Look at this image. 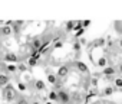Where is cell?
<instances>
[{"mask_svg": "<svg viewBox=\"0 0 122 104\" xmlns=\"http://www.w3.org/2000/svg\"><path fill=\"white\" fill-rule=\"evenodd\" d=\"M36 90H45V82L43 81H36Z\"/></svg>", "mask_w": 122, "mask_h": 104, "instance_id": "obj_10", "label": "cell"}, {"mask_svg": "<svg viewBox=\"0 0 122 104\" xmlns=\"http://www.w3.org/2000/svg\"><path fill=\"white\" fill-rule=\"evenodd\" d=\"M57 101L62 104H71V92H68L65 90L57 91Z\"/></svg>", "mask_w": 122, "mask_h": 104, "instance_id": "obj_2", "label": "cell"}, {"mask_svg": "<svg viewBox=\"0 0 122 104\" xmlns=\"http://www.w3.org/2000/svg\"><path fill=\"white\" fill-rule=\"evenodd\" d=\"M32 104H39V103H36V101H35V103H32Z\"/></svg>", "mask_w": 122, "mask_h": 104, "instance_id": "obj_24", "label": "cell"}, {"mask_svg": "<svg viewBox=\"0 0 122 104\" xmlns=\"http://www.w3.org/2000/svg\"><path fill=\"white\" fill-rule=\"evenodd\" d=\"M46 104H52V103H46Z\"/></svg>", "mask_w": 122, "mask_h": 104, "instance_id": "obj_25", "label": "cell"}, {"mask_svg": "<svg viewBox=\"0 0 122 104\" xmlns=\"http://www.w3.org/2000/svg\"><path fill=\"white\" fill-rule=\"evenodd\" d=\"M5 59L9 61V62H16V61L19 59V57H17L16 54H12V52H9V54L5 55Z\"/></svg>", "mask_w": 122, "mask_h": 104, "instance_id": "obj_4", "label": "cell"}, {"mask_svg": "<svg viewBox=\"0 0 122 104\" xmlns=\"http://www.w3.org/2000/svg\"><path fill=\"white\" fill-rule=\"evenodd\" d=\"M16 104H29V101H27L25 97H22V98H19V100H17V103H16Z\"/></svg>", "mask_w": 122, "mask_h": 104, "instance_id": "obj_14", "label": "cell"}, {"mask_svg": "<svg viewBox=\"0 0 122 104\" xmlns=\"http://www.w3.org/2000/svg\"><path fill=\"white\" fill-rule=\"evenodd\" d=\"M68 74H69V67H68V65L60 67L59 71H57V77H59L60 80H63L65 77H68Z\"/></svg>", "mask_w": 122, "mask_h": 104, "instance_id": "obj_3", "label": "cell"}, {"mask_svg": "<svg viewBox=\"0 0 122 104\" xmlns=\"http://www.w3.org/2000/svg\"><path fill=\"white\" fill-rule=\"evenodd\" d=\"M17 69H19V71H26V67H25V65H19Z\"/></svg>", "mask_w": 122, "mask_h": 104, "instance_id": "obj_19", "label": "cell"}, {"mask_svg": "<svg viewBox=\"0 0 122 104\" xmlns=\"http://www.w3.org/2000/svg\"><path fill=\"white\" fill-rule=\"evenodd\" d=\"M19 88H20V90L23 91V90H25V84H22V82H19Z\"/></svg>", "mask_w": 122, "mask_h": 104, "instance_id": "obj_21", "label": "cell"}, {"mask_svg": "<svg viewBox=\"0 0 122 104\" xmlns=\"http://www.w3.org/2000/svg\"><path fill=\"white\" fill-rule=\"evenodd\" d=\"M82 35H83V29H81V30L76 33V36H82Z\"/></svg>", "mask_w": 122, "mask_h": 104, "instance_id": "obj_20", "label": "cell"}, {"mask_svg": "<svg viewBox=\"0 0 122 104\" xmlns=\"http://www.w3.org/2000/svg\"><path fill=\"white\" fill-rule=\"evenodd\" d=\"M2 95H3V98L6 100V101H13V100H16V97H17V92H16V90H15V87L13 85H10V84H7L6 87H3V90H2Z\"/></svg>", "mask_w": 122, "mask_h": 104, "instance_id": "obj_1", "label": "cell"}, {"mask_svg": "<svg viewBox=\"0 0 122 104\" xmlns=\"http://www.w3.org/2000/svg\"><path fill=\"white\" fill-rule=\"evenodd\" d=\"M29 65H32V67H33V65H36V59L30 58V59H29Z\"/></svg>", "mask_w": 122, "mask_h": 104, "instance_id": "obj_18", "label": "cell"}, {"mask_svg": "<svg viewBox=\"0 0 122 104\" xmlns=\"http://www.w3.org/2000/svg\"><path fill=\"white\" fill-rule=\"evenodd\" d=\"M75 67H76L81 72H88V67H86L83 62H81V61H76V62H75Z\"/></svg>", "mask_w": 122, "mask_h": 104, "instance_id": "obj_5", "label": "cell"}, {"mask_svg": "<svg viewBox=\"0 0 122 104\" xmlns=\"http://www.w3.org/2000/svg\"><path fill=\"white\" fill-rule=\"evenodd\" d=\"M47 81H49L52 85H55V84H56V81H57V77H56V75H52V74H49V77H47Z\"/></svg>", "mask_w": 122, "mask_h": 104, "instance_id": "obj_7", "label": "cell"}, {"mask_svg": "<svg viewBox=\"0 0 122 104\" xmlns=\"http://www.w3.org/2000/svg\"><path fill=\"white\" fill-rule=\"evenodd\" d=\"M16 69H17V68H16L15 65H9V67H7V71H9V72H15Z\"/></svg>", "mask_w": 122, "mask_h": 104, "instance_id": "obj_17", "label": "cell"}, {"mask_svg": "<svg viewBox=\"0 0 122 104\" xmlns=\"http://www.w3.org/2000/svg\"><path fill=\"white\" fill-rule=\"evenodd\" d=\"M0 32H2L3 35H10V32H12V30H10V28H9V26H5V28H3L2 30H0Z\"/></svg>", "mask_w": 122, "mask_h": 104, "instance_id": "obj_13", "label": "cell"}, {"mask_svg": "<svg viewBox=\"0 0 122 104\" xmlns=\"http://www.w3.org/2000/svg\"><path fill=\"white\" fill-rule=\"evenodd\" d=\"M119 46H121V48H122V38H121V39H119Z\"/></svg>", "mask_w": 122, "mask_h": 104, "instance_id": "obj_22", "label": "cell"}, {"mask_svg": "<svg viewBox=\"0 0 122 104\" xmlns=\"http://www.w3.org/2000/svg\"><path fill=\"white\" fill-rule=\"evenodd\" d=\"M115 30L119 35H122V22H115Z\"/></svg>", "mask_w": 122, "mask_h": 104, "instance_id": "obj_8", "label": "cell"}, {"mask_svg": "<svg viewBox=\"0 0 122 104\" xmlns=\"http://www.w3.org/2000/svg\"><path fill=\"white\" fill-rule=\"evenodd\" d=\"M49 98L53 100V101H57V91H55V90L50 91V92H49Z\"/></svg>", "mask_w": 122, "mask_h": 104, "instance_id": "obj_9", "label": "cell"}, {"mask_svg": "<svg viewBox=\"0 0 122 104\" xmlns=\"http://www.w3.org/2000/svg\"><path fill=\"white\" fill-rule=\"evenodd\" d=\"M103 74L105 75H113L115 74V69L113 68H106V69H103Z\"/></svg>", "mask_w": 122, "mask_h": 104, "instance_id": "obj_11", "label": "cell"}, {"mask_svg": "<svg viewBox=\"0 0 122 104\" xmlns=\"http://www.w3.org/2000/svg\"><path fill=\"white\" fill-rule=\"evenodd\" d=\"M112 92H113V88H112V87H106V88L103 90V94H105V95H111Z\"/></svg>", "mask_w": 122, "mask_h": 104, "instance_id": "obj_12", "label": "cell"}, {"mask_svg": "<svg viewBox=\"0 0 122 104\" xmlns=\"http://www.w3.org/2000/svg\"><path fill=\"white\" fill-rule=\"evenodd\" d=\"M98 64H99V67H105V64H106V59H105V58H101Z\"/></svg>", "mask_w": 122, "mask_h": 104, "instance_id": "obj_16", "label": "cell"}, {"mask_svg": "<svg viewBox=\"0 0 122 104\" xmlns=\"http://www.w3.org/2000/svg\"><path fill=\"white\" fill-rule=\"evenodd\" d=\"M93 104H99V103H93Z\"/></svg>", "mask_w": 122, "mask_h": 104, "instance_id": "obj_26", "label": "cell"}, {"mask_svg": "<svg viewBox=\"0 0 122 104\" xmlns=\"http://www.w3.org/2000/svg\"><path fill=\"white\" fill-rule=\"evenodd\" d=\"M119 71H121V72H122V64H121V65H119Z\"/></svg>", "mask_w": 122, "mask_h": 104, "instance_id": "obj_23", "label": "cell"}, {"mask_svg": "<svg viewBox=\"0 0 122 104\" xmlns=\"http://www.w3.org/2000/svg\"><path fill=\"white\" fill-rule=\"evenodd\" d=\"M115 85H116L118 88H122V80H121V78H116V80H115Z\"/></svg>", "mask_w": 122, "mask_h": 104, "instance_id": "obj_15", "label": "cell"}, {"mask_svg": "<svg viewBox=\"0 0 122 104\" xmlns=\"http://www.w3.org/2000/svg\"><path fill=\"white\" fill-rule=\"evenodd\" d=\"M9 84V77L5 74H0V87H6Z\"/></svg>", "mask_w": 122, "mask_h": 104, "instance_id": "obj_6", "label": "cell"}]
</instances>
